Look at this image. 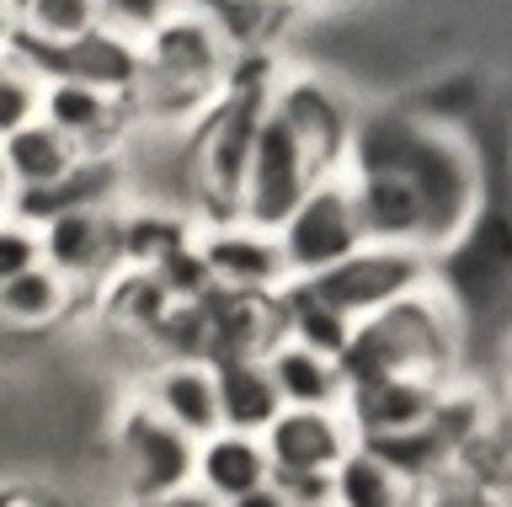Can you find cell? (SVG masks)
<instances>
[{
  "label": "cell",
  "instance_id": "cell-4",
  "mask_svg": "<svg viewBox=\"0 0 512 507\" xmlns=\"http://www.w3.org/2000/svg\"><path fill=\"white\" fill-rule=\"evenodd\" d=\"M304 294H315L320 305L342 310L352 326L368 315L390 310L395 299H406L432 283V257L416 246H390V241H363L358 251H347L336 267L315 278H294Z\"/></svg>",
  "mask_w": 512,
  "mask_h": 507
},
{
  "label": "cell",
  "instance_id": "cell-36",
  "mask_svg": "<svg viewBox=\"0 0 512 507\" xmlns=\"http://www.w3.org/2000/svg\"><path fill=\"white\" fill-rule=\"evenodd\" d=\"M6 6H16V0H6Z\"/></svg>",
  "mask_w": 512,
  "mask_h": 507
},
{
  "label": "cell",
  "instance_id": "cell-33",
  "mask_svg": "<svg viewBox=\"0 0 512 507\" xmlns=\"http://www.w3.org/2000/svg\"><path fill=\"white\" fill-rule=\"evenodd\" d=\"M0 198H6V177H0Z\"/></svg>",
  "mask_w": 512,
  "mask_h": 507
},
{
  "label": "cell",
  "instance_id": "cell-24",
  "mask_svg": "<svg viewBox=\"0 0 512 507\" xmlns=\"http://www.w3.org/2000/svg\"><path fill=\"white\" fill-rule=\"evenodd\" d=\"M16 17V33L22 38H38V43H70L80 33L107 22L102 0H16L11 6Z\"/></svg>",
  "mask_w": 512,
  "mask_h": 507
},
{
  "label": "cell",
  "instance_id": "cell-13",
  "mask_svg": "<svg viewBox=\"0 0 512 507\" xmlns=\"http://www.w3.org/2000/svg\"><path fill=\"white\" fill-rule=\"evenodd\" d=\"M38 118H48L64 139H75L86 155H112L118 150V134H128V118H134V102L112 97V91H96L86 81H43V107Z\"/></svg>",
  "mask_w": 512,
  "mask_h": 507
},
{
  "label": "cell",
  "instance_id": "cell-16",
  "mask_svg": "<svg viewBox=\"0 0 512 507\" xmlns=\"http://www.w3.org/2000/svg\"><path fill=\"white\" fill-rule=\"evenodd\" d=\"M75 139H64L48 118H27L16 134L0 139V177H6V198L11 193H38V187L59 182L64 171L80 161Z\"/></svg>",
  "mask_w": 512,
  "mask_h": 507
},
{
  "label": "cell",
  "instance_id": "cell-29",
  "mask_svg": "<svg viewBox=\"0 0 512 507\" xmlns=\"http://www.w3.org/2000/svg\"><path fill=\"white\" fill-rule=\"evenodd\" d=\"M224 507H288V497L267 481V486H256V491H246V497H235V502H224Z\"/></svg>",
  "mask_w": 512,
  "mask_h": 507
},
{
  "label": "cell",
  "instance_id": "cell-35",
  "mask_svg": "<svg viewBox=\"0 0 512 507\" xmlns=\"http://www.w3.org/2000/svg\"><path fill=\"white\" fill-rule=\"evenodd\" d=\"M315 507H331V502H315Z\"/></svg>",
  "mask_w": 512,
  "mask_h": 507
},
{
  "label": "cell",
  "instance_id": "cell-21",
  "mask_svg": "<svg viewBox=\"0 0 512 507\" xmlns=\"http://www.w3.org/2000/svg\"><path fill=\"white\" fill-rule=\"evenodd\" d=\"M70 294H75V283H64L48 262H32L16 278L0 283V326H11V331H48L54 321L70 315Z\"/></svg>",
  "mask_w": 512,
  "mask_h": 507
},
{
  "label": "cell",
  "instance_id": "cell-19",
  "mask_svg": "<svg viewBox=\"0 0 512 507\" xmlns=\"http://www.w3.org/2000/svg\"><path fill=\"white\" fill-rule=\"evenodd\" d=\"M118 198V161L112 155H80L59 182L38 187V193H11L6 209L27 225H43L64 209H86V203H112Z\"/></svg>",
  "mask_w": 512,
  "mask_h": 507
},
{
  "label": "cell",
  "instance_id": "cell-28",
  "mask_svg": "<svg viewBox=\"0 0 512 507\" xmlns=\"http://www.w3.org/2000/svg\"><path fill=\"white\" fill-rule=\"evenodd\" d=\"M123 507H224V502H214L203 486H182V491H166V497H144V502H123Z\"/></svg>",
  "mask_w": 512,
  "mask_h": 507
},
{
  "label": "cell",
  "instance_id": "cell-25",
  "mask_svg": "<svg viewBox=\"0 0 512 507\" xmlns=\"http://www.w3.org/2000/svg\"><path fill=\"white\" fill-rule=\"evenodd\" d=\"M38 107H43V75L6 43L0 49V139L16 134L27 118H38Z\"/></svg>",
  "mask_w": 512,
  "mask_h": 507
},
{
  "label": "cell",
  "instance_id": "cell-15",
  "mask_svg": "<svg viewBox=\"0 0 512 507\" xmlns=\"http://www.w3.org/2000/svg\"><path fill=\"white\" fill-rule=\"evenodd\" d=\"M272 481V459L262 433H235V427H219V433L198 438V470H192V486H203L214 502H235L246 491Z\"/></svg>",
  "mask_w": 512,
  "mask_h": 507
},
{
  "label": "cell",
  "instance_id": "cell-10",
  "mask_svg": "<svg viewBox=\"0 0 512 507\" xmlns=\"http://www.w3.org/2000/svg\"><path fill=\"white\" fill-rule=\"evenodd\" d=\"M198 251L214 273V289H235V294H278L288 283L278 235L246 219H208L198 230Z\"/></svg>",
  "mask_w": 512,
  "mask_h": 507
},
{
  "label": "cell",
  "instance_id": "cell-27",
  "mask_svg": "<svg viewBox=\"0 0 512 507\" xmlns=\"http://www.w3.org/2000/svg\"><path fill=\"white\" fill-rule=\"evenodd\" d=\"M102 11H107L112 27H123V33L144 38L155 22H166L171 11H182V0H102Z\"/></svg>",
  "mask_w": 512,
  "mask_h": 507
},
{
  "label": "cell",
  "instance_id": "cell-11",
  "mask_svg": "<svg viewBox=\"0 0 512 507\" xmlns=\"http://www.w3.org/2000/svg\"><path fill=\"white\" fill-rule=\"evenodd\" d=\"M262 443H267L272 470L331 475L342 465V454L358 443V427H352L347 406H283L278 417L267 422Z\"/></svg>",
  "mask_w": 512,
  "mask_h": 507
},
{
  "label": "cell",
  "instance_id": "cell-31",
  "mask_svg": "<svg viewBox=\"0 0 512 507\" xmlns=\"http://www.w3.org/2000/svg\"><path fill=\"white\" fill-rule=\"evenodd\" d=\"M11 27H16V17H11V6H6V0H0V49L11 43Z\"/></svg>",
  "mask_w": 512,
  "mask_h": 507
},
{
  "label": "cell",
  "instance_id": "cell-17",
  "mask_svg": "<svg viewBox=\"0 0 512 507\" xmlns=\"http://www.w3.org/2000/svg\"><path fill=\"white\" fill-rule=\"evenodd\" d=\"M411 502H416V475L400 470L390 454H379L363 438L331 470V507H411Z\"/></svg>",
  "mask_w": 512,
  "mask_h": 507
},
{
  "label": "cell",
  "instance_id": "cell-9",
  "mask_svg": "<svg viewBox=\"0 0 512 507\" xmlns=\"http://www.w3.org/2000/svg\"><path fill=\"white\" fill-rule=\"evenodd\" d=\"M38 241L43 262L75 289H91V283H102L123 267V219L112 214V203H86V209H64L43 219Z\"/></svg>",
  "mask_w": 512,
  "mask_h": 507
},
{
  "label": "cell",
  "instance_id": "cell-34",
  "mask_svg": "<svg viewBox=\"0 0 512 507\" xmlns=\"http://www.w3.org/2000/svg\"><path fill=\"white\" fill-rule=\"evenodd\" d=\"M0 214H6V198H0Z\"/></svg>",
  "mask_w": 512,
  "mask_h": 507
},
{
  "label": "cell",
  "instance_id": "cell-26",
  "mask_svg": "<svg viewBox=\"0 0 512 507\" xmlns=\"http://www.w3.org/2000/svg\"><path fill=\"white\" fill-rule=\"evenodd\" d=\"M43 262V241H38V225H27V219H16L11 209L0 214V283L16 278L22 267Z\"/></svg>",
  "mask_w": 512,
  "mask_h": 507
},
{
  "label": "cell",
  "instance_id": "cell-7",
  "mask_svg": "<svg viewBox=\"0 0 512 507\" xmlns=\"http://www.w3.org/2000/svg\"><path fill=\"white\" fill-rule=\"evenodd\" d=\"M278 251H283V267H288V283L294 278H315L336 267L347 251H358L368 235H363V219H358V198L342 171L320 177L310 193L299 198V209L283 219L278 230Z\"/></svg>",
  "mask_w": 512,
  "mask_h": 507
},
{
  "label": "cell",
  "instance_id": "cell-30",
  "mask_svg": "<svg viewBox=\"0 0 512 507\" xmlns=\"http://www.w3.org/2000/svg\"><path fill=\"white\" fill-rule=\"evenodd\" d=\"M0 507H54V502L32 486H11V491H0Z\"/></svg>",
  "mask_w": 512,
  "mask_h": 507
},
{
  "label": "cell",
  "instance_id": "cell-8",
  "mask_svg": "<svg viewBox=\"0 0 512 507\" xmlns=\"http://www.w3.org/2000/svg\"><path fill=\"white\" fill-rule=\"evenodd\" d=\"M267 107L299 134V145L315 155L320 171H342L347 145H352V129H358V113L347 107L342 91L326 86L320 75L288 70V75H272Z\"/></svg>",
  "mask_w": 512,
  "mask_h": 507
},
{
  "label": "cell",
  "instance_id": "cell-6",
  "mask_svg": "<svg viewBox=\"0 0 512 507\" xmlns=\"http://www.w3.org/2000/svg\"><path fill=\"white\" fill-rule=\"evenodd\" d=\"M320 177H331V171H320L315 155L299 145V134L267 107L256 145H251V161H246V177H240V193H235V219L278 230Z\"/></svg>",
  "mask_w": 512,
  "mask_h": 507
},
{
  "label": "cell",
  "instance_id": "cell-23",
  "mask_svg": "<svg viewBox=\"0 0 512 507\" xmlns=\"http://www.w3.org/2000/svg\"><path fill=\"white\" fill-rule=\"evenodd\" d=\"M278 305H283V337L315 347V353H331L336 363H342L347 342H352V321H347L342 310L320 305L315 294L299 289V283H283V289H278Z\"/></svg>",
  "mask_w": 512,
  "mask_h": 507
},
{
  "label": "cell",
  "instance_id": "cell-1",
  "mask_svg": "<svg viewBox=\"0 0 512 507\" xmlns=\"http://www.w3.org/2000/svg\"><path fill=\"white\" fill-rule=\"evenodd\" d=\"M342 177L358 198L368 241L416 246L432 262L475 230L486 198V171L470 134L400 107L358 118Z\"/></svg>",
  "mask_w": 512,
  "mask_h": 507
},
{
  "label": "cell",
  "instance_id": "cell-5",
  "mask_svg": "<svg viewBox=\"0 0 512 507\" xmlns=\"http://www.w3.org/2000/svg\"><path fill=\"white\" fill-rule=\"evenodd\" d=\"M198 470V438L166 422L150 401H128L118 427H112V481L123 502L166 497V491L192 486Z\"/></svg>",
  "mask_w": 512,
  "mask_h": 507
},
{
  "label": "cell",
  "instance_id": "cell-3",
  "mask_svg": "<svg viewBox=\"0 0 512 507\" xmlns=\"http://www.w3.org/2000/svg\"><path fill=\"white\" fill-rule=\"evenodd\" d=\"M454 353H459L454 299L427 283V289L395 299L390 310H379V315L352 326V342L342 353V374H347V385L384 379V374H411V379L443 385L448 369H454Z\"/></svg>",
  "mask_w": 512,
  "mask_h": 507
},
{
  "label": "cell",
  "instance_id": "cell-18",
  "mask_svg": "<svg viewBox=\"0 0 512 507\" xmlns=\"http://www.w3.org/2000/svg\"><path fill=\"white\" fill-rule=\"evenodd\" d=\"M267 374L278 385L283 406H342L347 401V374L331 353H315L294 337H278L267 347Z\"/></svg>",
  "mask_w": 512,
  "mask_h": 507
},
{
  "label": "cell",
  "instance_id": "cell-12",
  "mask_svg": "<svg viewBox=\"0 0 512 507\" xmlns=\"http://www.w3.org/2000/svg\"><path fill=\"white\" fill-rule=\"evenodd\" d=\"M347 417L358 427L363 443L395 438V433H416L432 427L443 411V385L432 379H411V374H384V379H358L347 385Z\"/></svg>",
  "mask_w": 512,
  "mask_h": 507
},
{
  "label": "cell",
  "instance_id": "cell-14",
  "mask_svg": "<svg viewBox=\"0 0 512 507\" xmlns=\"http://www.w3.org/2000/svg\"><path fill=\"white\" fill-rule=\"evenodd\" d=\"M139 401H150L166 422H176L192 438L219 433V390L214 363L203 358H160L139 385Z\"/></svg>",
  "mask_w": 512,
  "mask_h": 507
},
{
  "label": "cell",
  "instance_id": "cell-22",
  "mask_svg": "<svg viewBox=\"0 0 512 507\" xmlns=\"http://www.w3.org/2000/svg\"><path fill=\"white\" fill-rule=\"evenodd\" d=\"M294 6L299 0H230L208 22L219 27V38L230 43L235 59H246V54H272V43L283 38L288 17H294Z\"/></svg>",
  "mask_w": 512,
  "mask_h": 507
},
{
  "label": "cell",
  "instance_id": "cell-2",
  "mask_svg": "<svg viewBox=\"0 0 512 507\" xmlns=\"http://www.w3.org/2000/svg\"><path fill=\"white\" fill-rule=\"evenodd\" d=\"M235 70L230 43L219 38V27L203 11H171L166 22H155L139 38V91L134 113L160 118V123H198L208 107L224 97Z\"/></svg>",
  "mask_w": 512,
  "mask_h": 507
},
{
  "label": "cell",
  "instance_id": "cell-20",
  "mask_svg": "<svg viewBox=\"0 0 512 507\" xmlns=\"http://www.w3.org/2000/svg\"><path fill=\"white\" fill-rule=\"evenodd\" d=\"M214 390H219V427H235V433H267V422L283 411L267 358H219Z\"/></svg>",
  "mask_w": 512,
  "mask_h": 507
},
{
  "label": "cell",
  "instance_id": "cell-32",
  "mask_svg": "<svg viewBox=\"0 0 512 507\" xmlns=\"http://www.w3.org/2000/svg\"><path fill=\"white\" fill-rule=\"evenodd\" d=\"M182 6H192V11H203V17H214L219 6H230V0H182Z\"/></svg>",
  "mask_w": 512,
  "mask_h": 507
}]
</instances>
